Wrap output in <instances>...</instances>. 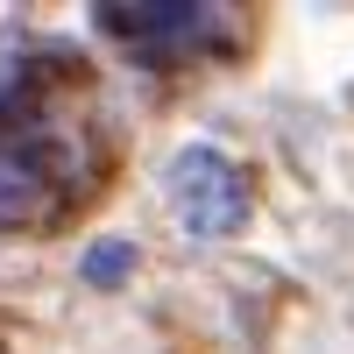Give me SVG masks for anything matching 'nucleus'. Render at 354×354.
Here are the masks:
<instances>
[{
	"mask_svg": "<svg viewBox=\"0 0 354 354\" xmlns=\"http://www.w3.org/2000/svg\"><path fill=\"white\" fill-rule=\"evenodd\" d=\"M163 192H170V213L185 234L198 241H220L248 220V185L220 149H177L170 170H163Z\"/></svg>",
	"mask_w": 354,
	"mask_h": 354,
	"instance_id": "f257e3e1",
	"label": "nucleus"
},
{
	"mask_svg": "<svg viewBox=\"0 0 354 354\" xmlns=\"http://www.w3.org/2000/svg\"><path fill=\"white\" fill-rule=\"evenodd\" d=\"M43 192H50V177H43L36 149H15V142H0V227L36 220V213H43Z\"/></svg>",
	"mask_w": 354,
	"mask_h": 354,
	"instance_id": "7ed1b4c3",
	"label": "nucleus"
},
{
	"mask_svg": "<svg viewBox=\"0 0 354 354\" xmlns=\"http://www.w3.org/2000/svg\"><path fill=\"white\" fill-rule=\"evenodd\" d=\"M100 21H106L128 50L156 57V64L192 57V50H205V43H227V36H234V15H227V8H205V0H135V8H100Z\"/></svg>",
	"mask_w": 354,
	"mask_h": 354,
	"instance_id": "f03ea898",
	"label": "nucleus"
},
{
	"mask_svg": "<svg viewBox=\"0 0 354 354\" xmlns=\"http://www.w3.org/2000/svg\"><path fill=\"white\" fill-rule=\"evenodd\" d=\"M128 262H135L128 241H100L93 255H85V277H93V283H121V277H128Z\"/></svg>",
	"mask_w": 354,
	"mask_h": 354,
	"instance_id": "20e7f679",
	"label": "nucleus"
}]
</instances>
